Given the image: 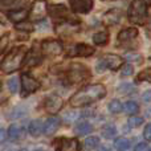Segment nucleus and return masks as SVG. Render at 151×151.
Masks as SVG:
<instances>
[{
  "instance_id": "nucleus-3",
  "label": "nucleus",
  "mask_w": 151,
  "mask_h": 151,
  "mask_svg": "<svg viewBox=\"0 0 151 151\" xmlns=\"http://www.w3.org/2000/svg\"><path fill=\"white\" fill-rule=\"evenodd\" d=\"M129 20L137 25H145L147 21V4L142 0H133L129 8Z\"/></svg>"
},
{
  "instance_id": "nucleus-29",
  "label": "nucleus",
  "mask_w": 151,
  "mask_h": 151,
  "mask_svg": "<svg viewBox=\"0 0 151 151\" xmlns=\"http://www.w3.org/2000/svg\"><path fill=\"white\" fill-rule=\"evenodd\" d=\"M123 107H125L126 113H129V114H135V113H138V110H139V106L135 101H127Z\"/></svg>"
},
{
  "instance_id": "nucleus-18",
  "label": "nucleus",
  "mask_w": 151,
  "mask_h": 151,
  "mask_svg": "<svg viewBox=\"0 0 151 151\" xmlns=\"http://www.w3.org/2000/svg\"><path fill=\"white\" fill-rule=\"evenodd\" d=\"M58 127H60V119H58L57 117H49L47 121H45L44 123V131L42 133L45 134V135H53V134L56 133V131L58 130Z\"/></svg>"
},
{
  "instance_id": "nucleus-14",
  "label": "nucleus",
  "mask_w": 151,
  "mask_h": 151,
  "mask_svg": "<svg viewBox=\"0 0 151 151\" xmlns=\"http://www.w3.org/2000/svg\"><path fill=\"white\" fill-rule=\"evenodd\" d=\"M121 19H122V11L119 8H111L104 15L102 23L105 25H115L121 21Z\"/></svg>"
},
{
  "instance_id": "nucleus-4",
  "label": "nucleus",
  "mask_w": 151,
  "mask_h": 151,
  "mask_svg": "<svg viewBox=\"0 0 151 151\" xmlns=\"http://www.w3.org/2000/svg\"><path fill=\"white\" fill-rule=\"evenodd\" d=\"M91 77V73L88 66L80 63H73L69 65L68 72H66V78L70 83H80L83 81L89 80Z\"/></svg>"
},
{
  "instance_id": "nucleus-30",
  "label": "nucleus",
  "mask_w": 151,
  "mask_h": 151,
  "mask_svg": "<svg viewBox=\"0 0 151 151\" xmlns=\"http://www.w3.org/2000/svg\"><path fill=\"white\" fill-rule=\"evenodd\" d=\"M127 123H129V126H130V127L137 129V127H139V126L143 123V118H142V117H137V115L133 114V117L129 118Z\"/></svg>"
},
{
  "instance_id": "nucleus-19",
  "label": "nucleus",
  "mask_w": 151,
  "mask_h": 151,
  "mask_svg": "<svg viewBox=\"0 0 151 151\" xmlns=\"http://www.w3.org/2000/svg\"><path fill=\"white\" fill-rule=\"evenodd\" d=\"M44 131V123L41 119H33L28 126V133L32 137H40Z\"/></svg>"
},
{
  "instance_id": "nucleus-42",
  "label": "nucleus",
  "mask_w": 151,
  "mask_h": 151,
  "mask_svg": "<svg viewBox=\"0 0 151 151\" xmlns=\"http://www.w3.org/2000/svg\"><path fill=\"white\" fill-rule=\"evenodd\" d=\"M146 33H147V36L151 39V21L149 23V25H147V28H146Z\"/></svg>"
},
{
  "instance_id": "nucleus-31",
  "label": "nucleus",
  "mask_w": 151,
  "mask_h": 151,
  "mask_svg": "<svg viewBox=\"0 0 151 151\" xmlns=\"http://www.w3.org/2000/svg\"><path fill=\"white\" fill-rule=\"evenodd\" d=\"M15 28L17 31H24V32H32L33 31V25L31 23H25V21H20V23L15 24Z\"/></svg>"
},
{
  "instance_id": "nucleus-17",
  "label": "nucleus",
  "mask_w": 151,
  "mask_h": 151,
  "mask_svg": "<svg viewBox=\"0 0 151 151\" xmlns=\"http://www.w3.org/2000/svg\"><path fill=\"white\" fill-rule=\"evenodd\" d=\"M48 13L53 19H66L69 15V11L64 4H50L48 5Z\"/></svg>"
},
{
  "instance_id": "nucleus-39",
  "label": "nucleus",
  "mask_w": 151,
  "mask_h": 151,
  "mask_svg": "<svg viewBox=\"0 0 151 151\" xmlns=\"http://www.w3.org/2000/svg\"><path fill=\"white\" fill-rule=\"evenodd\" d=\"M142 98H143V101L150 102V101H151V90L145 91V93H143V96H142Z\"/></svg>"
},
{
  "instance_id": "nucleus-25",
  "label": "nucleus",
  "mask_w": 151,
  "mask_h": 151,
  "mask_svg": "<svg viewBox=\"0 0 151 151\" xmlns=\"http://www.w3.org/2000/svg\"><path fill=\"white\" fill-rule=\"evenodd\" d=\"M7 135L11 139H13V141H15V139H20L21 138L23 131H21V129H20V126H19V125H11L9 129H8Z\"/></svg>"
},
{
  "instance_id": "nucleus-21",
  "label": "nucleus",
  "mask_w": 151,
  "mask_h": 151,
  "mask_svg": "<svg viewBox=\"0 0 151 151\" xmlns=\"http://www.w3.org/2000/svg\"><path fill=\"white\" fill-rule=\"evenodd\" d=\"M130 141L125 137H121V138H117L114 141V149L117 151H130Z\"/></svg>"
},
{
  "instance_id": "nucleus-38",
  "label": "nucleus",
  "mask_w": 151,
  "mask_h": 151,
  "mask_svg": "<svg viewBox=\"0 0 151 151\" xmlns=\"http://www.w3.org/2000/svg\"><path fill=\"white\" fill-rule=\"evenodd\" d=\"M24 0H1L3 5H7V7H11V5H16V4H21Z\"/></svg>"
},
{
  "instance_id": "nucleus-13",
  "label": "nucleus",
  "mask_w": 151,
  "mask_h": 151,
  "mask_svg": "<svg viewBox=\"0 0 151 151\" xmlns=\"http://www.w3.org/2000/svg\"><path fill=\"white\" fill-rule=\"evenodd\" d=\"M44 106H45V110L50 114H55V113H58L64 106V101L61 97L56 96V94H52V96L47 97L45 98V102H44Z\"/></svg>"
},
{
  "instance_id": "nucleus-44",
  "label": "nucleus",
  "mask_w": 151,
  "mask_h": 151,
  "mask_svg": "<svg viewBox=\"0 0 151 151\" xmlns=\"http://www.w3.org/2000/svg\"><path fill=\"white\" fill-rule=\"evenodd\" d=\"M142 1H145L147 5H151V0H142Z\"/></svg>"
},
{
  "instance_id": "nucleus-37",
  "label": "nucleus",
  "mask_w": 151,
  "mask_h": 151,
  "mask_svg": "<svg viewBox=\"0 0 151 151\" xmlns=\"http://www.w3.org/2000/svg\"><path fill=\"white\" fill-rule=\"evenodd\" d=\"M143 137H145V139H146L147 142H151V123H149V125L145 127Z\"/></svg>"
},
{
  "instance_id": "nucleus-28",
  "label": "nucleus",
  "mask_w": 151,
  "mask_h": 151,
  "mask_svg": "<svg viewBox=\"0 0 151 151\" xmlns=\"http://www.w3.org/2000/svg\"><path fill=\"white\" fill-rule=\"evenodd\" d=\"M137 82H142V81H147V82L151 83V68H147L145 70H142L141 73L137 76L135 78Z\"/></svg>"
},
{
  "instance_id": "nucleus-15",
  "label": "nucleus",
  "mask_w": 151,
  "mask_h": 151,
  "mask_svg": "<svg viewBox=\"0 0 151 151\" xmlns=\"http://www.w3.org/2000/svg\"><path fill=\"white\" fill-rule=\"evenodd\" d=\"M80 31V24L77 23H60L56 27V32L60 36H72Z\"/></svg>"
},
{
  "instance_id": "nucleus-10",
  "label": "nucleus",
  "mask_w": 151,
  "mask_h": 151,
  "mask_svg": "<svg viewBox=\"0 0 151 151\" xmlns=\"http://www.w3.org/2000/svg\"><path fill=\"white\" fill-rule=\"evenodd\" d=\"M21 80V88H23V96H28V94H32L40 88V82L33 78L32 76H29L28 73H23L20 77Z\"/></svg>"
},
{
  "instance_id": "nucleus-24",
  "label": "nucleus",
  "mask_w": 151,
  "mask_h": 151,
  "mask_svg": "<svg viewBox=\"0 0 151 151\" xmlns=\"http://www.w3.org/2000/svg\"><path fill=\"white\" fill-rule=\"evenodd\" d=\"M115 134H117V127H115L113 123H107V125H105L104 129H102V137L106 139L114 138Z\"/></svg>"
},
{
  "instance_id": "nucleus-8",
  "label": "nucleus",
  "mask_w": 151,
  "mask_h": 151,
  "mask_svg": "<svg viewBox=\"0 0 151 151\" xmlns=\"http://www.w3.org/2000/svg\"><path fill=\"white\" fill-rule=\"evenodd\" d=\"M56 151H80V142L76 138H58L55 141Z\"/></svg>"
},
{
  "instance_id": "nucleus-12",
  "label": "nucleus",
  "mask_w": 151,
  "mask_h": 151,
  "mask_svg": "<svg viewBox=\"0 0 151 151\" xmlns=\"http://www.w3.org/2000/svg\"><path fill=\"white\" fill-rule=\"evenodd\" d=\"M69 5L74 13H89L94 7V0H69Z\"/></svg>"
},
{
  "instance_id": "nucleus-33",
  "label": "nucleus",
  "mask_w": 151,
  "mask_h": 151,
  "mask_svg": "<svg viewBox=\"0 0 151 151\" xmlns=\"http://www.w3.org/2000/svg\"><path fill=\"white\" fill-rule=\"evenodd\" d=\"M8 89L11 93H17L19 91V81L16 78H11L8 81Z\"/></svg>"
},
{
  "instance_id": "nucleus-7",
  "label": "nucleus",
  "mask_w": 151,
  "mask_h": 151,
  "mask_svg": "<svg viewBox=\"0 0 151 151\" xmlns=\"http://www.w3.org/2000/svg\"><path fill=\"white\" fill-rule=\"evenodd\" d=\"M48 13V5L45 0H36L28 12V17L33 21H41Z\"/></svg>"
},
{
  "instance_id": "nucleus-11",
  "label": "nucleus",
  "mask_w": 151,
  "mask_h": 151,
  "mask_svg": "<svg viewBox=\"0 0 151 151\" xmlns=\"http://www.w3.org/2000/svg\"><path fill=\"white\" fill-rule=\"evenodd\" d=\"M138 36V29L137 28H125L118 33L117 36V45L118 47H126L127 44L133 42V40L137 39Z\"/></svg>"
},
{
  "instance_id": "nucleus-22",
  "label": "nucleus",
  "mask_w": 151,
  "mask_h": 151,
  "mask_svg": "<svg viewBox=\"0 0 151 151\" xmlns=\"http://www.w3.org/2000/svg\"><path fill=\"white\" fill-rule=\"evenodd\" d=\"M93 42L96 45H99V47H104L109 42V33L106 31H101L97 32L96 35L93 36Z\"/></svg>"
},
{
  "instance_id": "nucleus-16",
  "label": "nucleus",
  "mask_w": 151,
  "mask_h": 151,
  "mask_svg": "<svg viewBox=\"0 0 151 151\" xmlns=\"http://www.w3.org/2000/svg\"><path fill=\"white\" fill-rule=\"evenodd\" d=\"M41 64V56L40 53L37 52L36 49H31L27 52L25 57H24V61H23V65L25 68H33V66H37Z\"/></svg>"
},
{
  "instance_id": "nucleus-34",
  "label": "nucleus",
  "mask_w": 151,
  "mask_h": 151,
  "mask_svg": "<svg viewBox=\"0 0 151 151\" xmlns=\"http://www.w3.org/2000/svg\"><path fill=\"white\" fill-rule=\"evenodd\" d=\"M126 58H127L129 61H134V63H137V64H141L142 63V56L141 55H137V53L127 55V56H126Z\"/></svg>"
},
{
  "instance_id": "nucleus-23",
  "label": "nucleus",
  "mask_w": 151,
  "mask_h": 151,
  "mask_svg": "<svg viewBox=\"0 0 151 151\" xmlns=\"http://www.w3.org/2000/svg\"><path fill=\"white\" fill-rule=\"evenodd\" d=\"M91 130H93V127H91V125L88 122H81L74 127V133L77 134V135H86V134H90Z\"/></svg>"
},
{
  "instance_id": "nucleus-35",
  "label": "nucleus",
  "mask_w": 151,
  "mask_h": 151,
  "mask_svg": "<svg viewBox=\"0 0 151 151\" xmlns=\"http://www.w3.org/2000/svg\"><path fill=\"white\" fill-rule=\"evenodd\" d=\"M7 45H8V36H3V37H0V55H1V53L5 50Z\"/></svg>"
},
{
  "instance_id": "nucleus-26",
  "label": "nucleus",
  "mask_w": 151,
  "mask_h": 151,
  "mask_svg": "<svg viewBox=\"0 0 151 151\" xmlns=\"http://www.w3.org/2000/svg\"><path fill=\"white\" fill-rule=\"evenodd\" d=\"M83 145H85V149L94 150V149H97V147L99 146V138L98 137H89V138L85 139Z\"/></svg>"
},
{
  "instance_id": "nucleus-5",
  "label": "nucleus",
  "mask_w": 151,
  "mask_h": 151,
  "mask_svg": "<svg viewBox=\"0 0 151 151\" xmlns=\"http://www.w3.org/2000/svg\"><path fill=\"white\" fill-rule=\"evenodd\" d=\"M122 66V57L117 55H105L97 61L96 64V69L97 72H104L105 69H110V70H118Z\"/></svg>"
},
{
  "instance_id": "nucleus-20",
  "label": "nucleus",
  "mask_w": 151,
  "mask_h": 151,
  "mask_svg": "<svg viewBox=\"0 0 151 151\" xmlns=\"http://www.w3.org/2000/svg\"><path fill=\"white\" fill-rule=\"evenodd\" d=\"M27 16H28L27 9H16V11H11V12H8V19H9L11 21H13V23L24 21Z\"/></svg>"
},
{
  "instance_id": "nucleus-6",
  "label": "nucleus",
  "mask_w": 151,
  "mask_h": 151,
  "mask_svg": "<svg viewBox=\"0 0 151 151\" xmlns=\"http://www.w3.org/2000/svg\"><path fill=\"white\" fill-rule=\"evenodd\" d=\"M63 42L58 41V40H44L41 42V52L44 56L48 57H56V56L61 55L63 53Z\"/></svg>"
},
{
  "instance_id": "nucleus-1",
  "label": "nucleus",
  "mask_w": 151,
  "mask_h": 151,
  "mask_svg": "<svg viewBox=\"0 0 151 151\" xmlns=\"http://www.w3.org/2000/svg\"><path fill=\"white\" fill-rule=\"evenodd\" d=\"M106 88L102 83H94V85H88L74 93L69 99V104L73 107H83L91 105L94 102L106 97Z\"/></svg>"
},
{
  "instance_id": "nucleus-43",
  "label": "nucleus",
  "mask_w": 151,
  "mask_h": 151,
  "mask_svg": "<svg viewBox=\"0 0 151 151\" xmlns=\"http://www.w3.org/2000/svg\"><path fill=\"white\" fill-rule=\"evenodd\" d=\"M98 151H111V150L107 149V147H101V149H99Z\"/></svg>"
},
{
  "instance_id": "nucleus-47",
  "label": "nucleus",
  "mask_w": 151,
  "mask_h": 151,
  "mask_svg": "<svg viewBox=\"0 0 151 151\" xmlns=\"http://www.w3.org/2000/svg\"><path fill=\"white\" fill-rule=\"evenodd\" d=\"M0 90H1V82H0Z\"/></svg>"
},
{
  "instance_id": "nucleus-32",
  "label": "nucleus",
  "mask_w": 151,
  "mask_h": 151,
  "mask_svg": "<svg viewBox=\"0 0 151 151\" xmlns=\"http://www.w3.org/2000/svg\"><path fill=\"white\" fill-rule=\"evenodd\" d=\"M133 73H134L133 65H130V64L122 65V68H121V76H122V77H129V76H131Z\"/></svg>"
},
{
  "instance_id": "nucleus-36",
  "label": "nucleus",
  "mask_w": 151,
  "mask_h": 151,
  "mask_svg": "<svg viewBox=\"0 0 151 151\" xmlns=\"http://www.w3.org/2000/svg\"><path fill=\"white\" fill-rule=\"evenodd\" d=\"M134 151H151V149L149 147V145H147V143H145V142H141V143H138L135 146Z\"/></svg>"
},
{
  "instance_id": "nucleus-41",
  "label": "nucleus",
  "mask_w": 151,
  "mask_h": 151,
  "mask_svg": "<svg viewBox=\"0 0 151 151\" xmlns=\"http://www.w3.org/2000/svg\"><path fill=\"white\" fill-rule=\"evenodd\" d=\"M0 23H1V24H7V17H5V15L3 12H0Z\"/></svg>"
},
{
  "instance_id": "nucleus-45",
  "label": "nucleus",
  "mask_w": 151,
  "mask_h": 151,
  "mask_svg": "<svg viewBox=\"0 0 151 151\" xmlns=\"http://www.w3.org/2000/svg\"><path fill=\"white\" fill-rule=\"evenodd\" d=\"M33 151H42V150H40V149H37V150H33Z\"/></svg>"
},
{
  "instance_id": "nucleus-46",
  "label": "nucleus",
  "mask_w": 151,
  "mask_h": 151,
  "mask_svg": "<svg viewBox=\"0 0 151 151\" xmlns=\"http://www.w3.org/2000/svg\"><path fill=\"white\" fill-rule=\"evenodd\" d=\"M19 151H27V150H24V149H21V150H19Z\"/></svg>"
},
{
  "instance_id": "nucleus-40",
  "label": "nucleus",
  "mask_w": 151,
  "mask_h": 151,
  "mask_svg": "<svg viewBox=\"0 0 151 151\" xmlns=\"http://www.w3.org/2000/svg\"><path fill=\"white\" fill-rule=\"evenodd\" d=\"M5 138H7V133H5V130L0 129V143H3V142L5 141Z\"/></svg>"
},
{
  "instance_id": "nucleus-27",
  "label": "nucleus",
  "mask_w": 151,
  "mask_h": 151,
  "mask_svg": "<svg viewBox=\"0 0 151 151\" xmlns=\"http://www.w3.org/2000/svg\"><path fill=\"white\" fill-rule=\"evenodd\" d=\"M107 109H109V111L113 113V114H118V113L122 111V104H121L118 99H111V101L109 102V105H107Z\"/></svg>"
},
{
  "instance_id": "nucleus-9",
  "label": "nucleus",
  "mask_w": 151,
  "mask_h": 151,
  "mask_svg": "<svg viewBox=\"0 0 151 151\" xmlns=\"http://www.w3.org/2000/svg\"><path fill=\"white\" fill-rule=\"evenodd\" d=\"M94 52H96V49L93 47L81 42V44H76L73 48L68 50L66 57H89V56L94 55Z\"/></svg>"
},
{
  "instance_id": "nucleus-2",
  "label": "nucleus",
  "mask_w": 151,
  "mask_h": 151,
  "mask_svg": "<svg viewBox=\"0 0 151 151\" xmlns=\"http://www.w3.org/2000/svg\"><path fill=\"white\" fill-rule=\"evenodd\" d=\"M27 52H28V49L24 45L12 48L5 55L4 60L1 61V65H0L1 70L4 73H13V72L19 70L21 68V65H23V61H24Z\"/></svg>"
}]
</instances>
